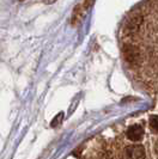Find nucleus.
I'll list each match as a JSON object with an SVG mask.
<instances>
[{
  "mask_svg": "<svg viewBox=\"0 0 158 159\" xmlns=\"http://www.w3.org/2000/svg\"><path fill=\"white\" fill-rule=\"evenodd\" d=\"M150 126L153 130L158 132V116L157 115H153L150 117Z\"/></svg>",
  "mask_w": 158,
  "mask_h": 159,
  "instance_id": "obj_4",
  "label": "nucleus"
},
{
  "mask_svg": "<svg viewBox=\"0 0 158 159\" xmlns=\"http://www.w3.org/2000/svg\"><path fill=\"white\" fill-rule=\"evenodd\" d=\"M127 138L132 141H139L142 140V135H144V129L142 126L139 125H134V126H131V127L127 129Z\"/></svg>",
  "mask_w": 158,
  "mask_h": 159,
  "instance_id": "obj_2",
  "label": "nucleus"
},
{
  "mask_svg": "<svg viewBox=\"0 0 158 159\" xmlns=\"http://www.w3.org/2000/svg\"><path fill=\"white\" fill-rule=\"evenodd\" d=\"M135 50L134 48H128L126 49V52H125V54H126V59L127 60H129V61H134V59L137 57L135 55Z\"/></svg>",
  "mask_w": 158,
  "mask_h": 159,
  "instance_id": "obj_3",
  "label": "nucleus"
},
{
  "mask_svg": "<svg viewBox=\"0 0 158 159\" xmlns=\"http://www.w3.org/2000/svg\"><path fill=\"white\" fill-rule=\"evenodd\" d=\"M126 159H145V150L140 145H132L126 148Z\"/></svg>",
  "mask_w": 158,
  "mask_h": 159,
  "instance_id": "obj_1",
  "label": "nucleus"
}]
</instances>
